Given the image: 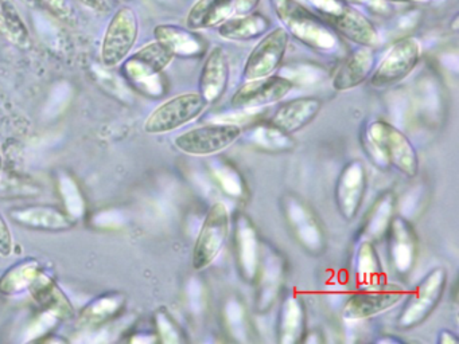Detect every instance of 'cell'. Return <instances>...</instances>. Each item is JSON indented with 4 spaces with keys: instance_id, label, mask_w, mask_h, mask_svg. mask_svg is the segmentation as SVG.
<instances>
[{
    "instance_id": "3",
    "label": "cell",
    "mask_w": 459,
    "mask_h": 344,
    "mask_svg": "<svg viewBox=\"0 0 459 344\" xmlns=\"http://www.w3.org/2000/svg\"><path fill=\"white\" fill-rule=\"evenodd\" d=\"M281 21L290 37H294L298 42L318 53L338 54L343 48L341 35L310 8L292 2L291 7L281 16Z\"/></svg>"
},
{
    "instance_id": "8",
    "label": "cell",
    "mask_w": 459,
    "mask_h": 344,
    "mask_svg": "<svg viewBox=\"0 0 459 344\" xmlns=\"http://www.w3.org/2000/svg\"><path fill=\"white\" fill-rule=\"evenodd\" d=\"M243 134L236 124H208L178 134L174 139L177 150L190 156H213L235 144Z\"/></svg>"
},
{
    "instance_id": "17",
    "label": "cell",
    "mask_w": 459,
    "mask_h": 344,
    "mask_svg": "<svg viewBox=\"0 0 459 344\" xmlns=\"http://www.w3.org/2000/svg\"><path fill=\"white\" fill-rule=\"evenodd\" d=\"M321 109V99L316 97H299L281 104L271 116L268 124L291 136L313 123Z\"/></svg>"
},
{
    "instance_id": "7",
    "label": "cell",
    "mask_w": 459,
    "mask_h": 344,
    "mask_svg": "<svg viewBox=\"0 0 459 344\" xmlns=\"http://www.w3.org/2000/svg\"><path fill=\"white\" fill-rule=\"evenodd\" d=\"M208 104L200 93H182L152 110L144 123L150 134H163L192 123L205 112Z\"/></svg>"
},
{
    "instance_id": "29",
    "label": "cell",
    "mask_w": 459,
    "mask_h": 344,
    "mask_svg": "<svg viewBox=\"0 0 459 344\" xmlns=\"http://www.w3.org/2000/svg\"><path fill=\"white\" fill-rule=\"evenodd\" d=\"M37 277V263L22 262L20 265L10 269L2 279H0V292L17 293L18 290L30 284L31 280Z\"/></svg>"
},
{
    "instance_id": "27",
    "label": "cell",
    "mask_w": 459,
    "mask_h": 344,
    "mask_svg": "<svg viewBox=\"0 0 459 344\" xmlns=\"http://www.w3.org/2000/svg\"><path fill=\"white\" fill-rule=\"evenodd\" d=\"M356 271L359 281L368 288L378 287L383 265L373 242L362 241L356 254Z\"/></svg>"
},
{
    "instance_id": "33",
    "label": "cell",
    "mask_w": 459,
    "mask_h": 344,
    "mask_svg": "<svg viewBox=\"0 0 459 344\" xmlns=\"http://www.w3.org/2000/svg\"><path fill=\"white\" fill-rule=\"evenodd\" d=\"M80 2L93 10L100 11V13H107L109 10L108 0H80Z\"/></svg>"
},
{
    "instance_id": "35",
    "label": "cell",
    "mask_w": 459,
    "mask_h": 344,
    "mask_svg": "<svg viewBox=\"0 0 459 344\" xmlns=\"http://www.w3.org/2000/svg\"><path fill=\"white\" fill-rule=\"evenodd\" d=\"M346 4L353 5V7H375L378 4V0H342Z\"/></svg>"
},
{
    "instance_id": "19",
    "label": "cell",
    "mask_w": 459,
    "mask_h": 344,
    "mask_svg": "<svg viewBox=\"0 0 459 344\" xmlns=\"http://www.w3.org/2000/svg\"><path fill=\"white\" fill-rule=\"evenodd\" d=\"M375 50L369 46H359L341 62L333 77V88L348 91L364 83L375 70Z\"/></svg>"
},
{
    "instance_id": "15",
    "label": "cell",
    "mask_w": 459,
    "mask_h": 344,
    "mask_svg": "<svg viewBox=\"0 0 459 344\" xmlns=\"http://www.w3.org/2000/svg\"><path fill=\"white\" fill-rule=\"evenodd\" d=\"M389 262L394 271L405 276L412 271L418 258V236L405 218L394 215L386 230Z\"/></svg>"
},
{
    "instance_id": "34",
    "label": "cell",
    "mask_w": 459,
    "mask_h": 344,
    "mask_svg": "<svg viewBox=\"0 0 459 344\" xmlns=\"http://www.w3.org/2000/svg\"><path fill=\"white\" fill-rule=\"evenodd\" d=\"M437 343L442 344H456L459 343V339L454 335L450 331H442L437 336Z\"/></svg>"
},
{
    "instance_id": "23",
    "label": "cell",
    "mask_w": 459,
    "mask_h": 344,
    "mask_svg": "<svg viewBox=\"0 0 459 344\" xmlns=\"http://www.w3.org/2000/svg\"><path fill=\"white\" fill-rule=\"evenodd\" d=\"M273 27V22L264 13L252 11L244 15H233L217 27L222 39L232 42H247L257 39L267 34Z\"/></svg>"
},
{
    "instance_id": "28",
    "label": "cell",
    "mask_w": 459,
    "mask_h": 344,
    "mask_svg": "<svg viewBox=\"0 0 459 344\" xmlns=\"http://www.w3.org/2000/svg\"><path fill=\"white\" fill-rule=\"evenodd\" d=\"M220 164H212V172L216 176L217 182L221 185L225 193L233 198H243L246 194V185L243 177L236 171L235 167L230 166L225 160H219Z\"/></svg>"
},
{
    "instance_id": "24",
    "label": "cell",
    "mask_w": 459,
    "mask_h": 344,
    "mask_svg": "<svg viewBox=\"0 0 459 344\" xmlns=\"http://www.w3.org/2000/svg\"><path fill=\"white\" fill-rule=\"evenodd\" d=\"M10 215L18 225L36 230L63 231L74 225L65 212L53 206L18 207Z\"/></svg>"
},
{
    "instance_id": "2",
    "label": "cell",
    "mask_w": 459,
    "mask_h": 344,
    "mask_svg": "<svg viewBox=\"0 0 459 344\" xmlns=\"http://www.w3.org/2000/svg\"><path fill=\"white\" fill-rule=\"evenodd\" d=\"M308 8L351 42L375 48L380 43L377 29L369 18L342 0H306Z\"/></svg>"
},
{
    "instance_id": "16",
    "label": "cell",
    "mask_w": 459,
    "mask_h": 344,
    "mask_svg": "<svg viewBox=\"0 0 459 344\" xmlns=\"http://www.w3.org/2000/svg\"><path fill=\"white\" fill-rule=\"evenodd\" d=\"M235 252L238 273L247 282L256 281L262 260V246L254 223L247 215L236 220Z\"/></svg>"
},
{
    "instance_id": "20",
    "label": "cell",
    "mask_w": 459,
    "mask_h": 344,
    "mask_svg": "<svg viewBox=\"0 0 459 344\" xmlns=\"http://www.w3.org/2000/svg\"><path fill=\"white\" fill-rule=\"evenodd\" d=\"M174 56L160 42H152L134 54L126 64V72L133 81L154 80L171 64Z\"/></svg>"
},
{
    "instance_id": "13",
    "label": "cell",
    "mask_w": 459,
    "mask_h": 344,
    "mask_svg": "<svg viewBox=\"0 0 459 344\" xmlns=\"http://www.w3.org/2000/svg\"><path fill=\"white\" fill-rule=\"evenodd\" d=\"M405 297L404 289L396 287L369 288L361 292L353 293L343 306L342 316L346 320H365L391 311Z\"/></svg>"
},
{
    "instance_id": "32",
    "label": "cell",
    "mask_w": 459,
    "mask_h": 344,
    "mask_svg": "<svg viewBox=\"0 0 459 344\" xmlns=\"http://www.w3.org/2000/svg\"><path fill=\"white\" fill-rule=\"evenodd\" d=\"M270 2L271 5H273V11L276 13V15L281 19V16L289 11V8L291 7L294 0H270Z\"/></svg>"
},
{
    "instance_id": "36",
    "label": "cell",
    "mask_w": 459,
    "mask_h": 344,
    "mask_svg": "<svg viewBox=\"0 0 459 344\" xmlns=\"http://www.w3.org/2000/svg\"><path fill=\"white\" fill-rule=\"evenodd\" d=\"M378 2H386V3H400V4H411V3H426L429 0H378Z\"/></svg>"
},
{
    "instance_id": "21",
    "label": "cell",
    "mask_w": 459,
    "mask_h": 344,
    "mask_svg": "<svg viewBox=\"0 0 459 344\" xmlns=\"http://www.w3.org/2000/svg\"><path fill=\"white\" fill-rule=\"evenodd\" d=\"M155 37L174 56L198 58L205 54V40L195 30L162 24L155 29Z\"/></svg>"
},
{
    "instance_id": "12",
    "label": "cell",
    "mask_w": 459,
    "mask_h": 344,
    "mask_svg": "<svg viewBox=\"0 0 459 344\" xmlns=\"http://www.w3.org/2000/svg\"><path fill=\"white\" fill-rule=\"evenodd\" d=\"M295 83L281 75L271 74L259 80L244 81L233 94L230 105L236 109H255L267 107L289 96Z\"/></svg>"
},
{
    "instance_id": "14",
    "label": "cell",
    "mask_w": 459,
    "mask_h": 344,
    "mask_svg": "<svg viewBox=\"0 0 459 344\" xmlns=\"http://www.w3.org/2000/svg\"><path fill=\"white\" fill-rule=\"evenodd\" d=\"M367 191V171L359 160L349 161L335 183L334 199L341 217L354 219L361 209Z\"/></svg>"
},
{
    "instance_id": "18",
    "label": "cell",
    "mask_w": 459,
    "mask_h": 344,
    "mask_svg": "<svg viewBox=\"0 0 459 344\" xmlns=\"http://www.w3.org/2000/svg\"><path fill=\"white\" fill-rule=\"evenodd\" d=\"M230 61L224 48L220 46L212 48L204 62L198 81V93L206 104H214L224 96L230 83Z\"/></svg>"
},
{
    "instance_id": "1",
    "label": "cell",
    "mask_w": 459,
    "mask_h": 344,
    "mask_svg": "<svg viewBox=\"0 0 459 344\" xmlns=\"http://www.w3.org/2000/svg\"><path fill=\"white\" fill-rule=\"evenodd\" d=\"M365 144L370 158L385 168L392 167L407 177L419 174V156L411 140L385 120H376L365 132Z\"/></svg>"
},
{
    "instance_id": "25",
    "label": "cell",
    "mask_w": 459,
    "mask_h": 344,
    "mask_svg": "<svg viewBox=\"0 0 459 344\" xmlns=\"http://www.w3.org/2000/svg\"><path fill=\"white\" fill-rule=\"evenodd\" d=\"M233 15V0H197L187 13L186 26L195 31L213 29Z\"/></svg>"
},
{
    "instance_id": "22",
    "label": "cell",
    "mask_w": 459,
    "mask_h": 344,
    "mask_svg": "<svg viewBox=\"0 0 459 344\" xmlns=\"http://www.w3.org/2000/svg\"><path fill=\"white\" fill-rule=\"evenodd\" d=\"M305 304L295 293H290L281 301L278 314V340L283 344L302 343L306 336Z\"/></svg>"
},
{
    "instance_id": "26",
    "label": "cell",
    "mask_w": 459,
    "mask_h": 344,
    "mask_svg": "<svg viewBox=\"0 0 459 344\" xmlns=\"http://www.w3.org/2000/svg\"><path fill=\"white\" fill-rule=\"evenodd\" d=\"M396 209V198L392 193H384L373 203L372 209L368 212L367 220L362 225L364 241L375 242L383 238L391 225Z\"/></svg>"
},
{
    "instance_id": "37",
    "label": "cell",
    "mask_w": 459,
    "mask_h": 344,
    "mask_svg": "<svg viewBox=\"0 0 459 344\" xmlns=\"http://www.w3.org/2000/svg\"><path fill=\"white\" fill-rule=\"evenodd\" d=\"M2 175H4V158H2V152H0V180H2Z\"/></svg>"
},
{
    "instance_id": "31",
    "label": "cell",
    "mask_w": 459,
    "mask_h": 344,
    "mask_svg": "<svg viewBox=\"0 0 459 344\" xmlns=\"http://www.w3.org/2000/svg\"><path fill=\"white\" fill-rule=\"evenodd\" d=\"M260 0H233V8H235V15H244V13L256 11Z\"/></svg>"
},
{
    "instance_id": "9",
    "label": "cell",
    "mask_w": 459,
    "mask_h": 344,
    "mask_svg": "<svg viewBox=\"0 0 459 344\" xmlns=\"http://www.w3.org/2000/svg\"><path fill=\"white\" fill-rule=\"evenodd\" d=\"M289 43L290 34L284 26L275 27L263 35L244 64V81L259 80L275 74L276 70L281 66Z\"/></svg>"
},
{
    "instance_id": "30",
    "label": "cell",
    "mask_w": 459,
    "mask_h": 344,
    "mask_svg": "<svg viewBox=\"0 0 459 344\" xmlns=\"http://www.w3.org/2000/svg\"><path fill=\"white\" fill-rule=\"evenodd\" d=\"M13 249H14V239H13L12 230L9 223L0 214V255L9 257Z\"/></svg>"
},
{
    "instance_id": "10",
    "label": "cell",
    "mask_w": 459,
    "mask_h": 344,
    "mask_svg": "<svg viewBox=\"0 0 459 344\" xmlns=\"http://www.w3.org/2000/svg\"><path fill=\"white\" fill-rule=\"evenodd\" d=\"M281 210L287 225L303 249L311 254H321L325 250V234L311 207L297 195L287 194L281 199Z\"/></svg>"
},
{
    "instance_id": "5",
    "label": "cell",
    "mask_w": 459,
    "mask_h": 344,
    "mask_svg": "<svg viewBox=\"0 0 459 344\" xmlns=\"http://www.w3.org/2000/svg\"><path fill=\"white\" fill-rule=\"evenodd\" d=\"M230 215L222 202L212 204L193 247L192 263L195 271H205L219 257L227 244Z\"/></svg>"
},
{
    "instance_id": "4",
    "label": "cell",
    "mask_w": 459,
    "mask_h": 344,
    "mask_svg": "<svg viewBox=\"0 0 459 344\" xmlns=\"http://www.w3.org/2000/svg\"><path fill=\"white\" fill-rule=\"evenodd\" d=\"M446 287H447L446 269H432L407 296V300L396 319L397 327L400 330H412L423 324L439 305L445 295Z\"/></svg>"
},
{
    "instance_id": "6",
    "label": "cell",
    "mask_w": 459,
    "mask_h": 344,
    "mask_svg": "<svg viewBox=\"0 0 459 344\" xmlns=\"http://www.w3.org/2000/svg\"><path fill=\"white\" fill-rule=\"evenodd\" d=\"M421 56L420 40L412 35L392 43L380 64L369 77L373 88H386L404 80L418 66Z\"/></svg>"
},
{
    "instance_id": "11",
    "label": "cell",
    "mask_w": 459,
    "mask_h": 344,
    "mask_svg": "<svg viewBox=\"0 0 459 344\" xmlns=\"http://www.w3.org/2000/svg\"><path fill=\"white\" fill-rule=\"evenodd\" d=\"M138 18L131 8L117 11L107 29L101 47V59L106 66H117L130 54L138 38Z\"/></svg>"
}]
</instances>
